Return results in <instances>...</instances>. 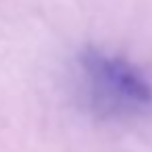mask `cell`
<instances>
[{"mask_svg":"<svg viewBox=\"0 0 152 152\" xmlns=\"http://www.w3.org/2000/svg\"><path fill=\"white\" fill-rule=\"evenodd\" d=\"M77 67L81 94L98 117L135 119L152 110V83L129 61L88 48Z\"/></svg>","mask_w":152,"mask_h":152,"instance_id":"6da1fadb","label":"cell"}]
</instances>
